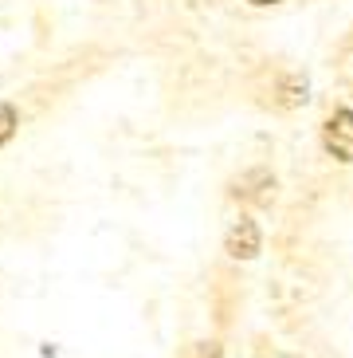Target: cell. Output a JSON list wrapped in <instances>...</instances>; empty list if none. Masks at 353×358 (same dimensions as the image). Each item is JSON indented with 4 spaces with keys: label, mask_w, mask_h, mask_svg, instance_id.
Listing matches in <instances>:
<instances>
[{
    "label": "cell",
    "mask_w": 353,
    "mask_h": 358,
    "mask_svg": "<svg viewBox=\"0 0 353 358\" xmlns=\"http://www.w3.org/2000/svg\"><path fill=\"white\" fill-rule=\"evenodd\" d=\"M283 106H299V103H306V83L302 79H287L283 83V99H279Z\"/></svg>",
    "instance_id": "cell-5"
},
{
    "label": "cell",
    "mask_w": 353,
    "mask_h": 358,
    "mask_svg": "<svg viewBox=\"0 0 353 358\" xmlns=\"http://www.w3.org/2000/svg\"><path fill=\"white\" fill-rule=\"evenodd\" d=\"M322 146L330 158L353 162V110H333L322 127Z\"/></svg>",
    "instance_id": "cell-1"
},
{
    "label": "cell",
    "mask_w": 353,
    "mask_h": 358,
    "mask_svg": "<svg viewBox=\"0 0 353 358\" xmlns=\"http://www.w3.org/2000/svg\"><path fill=\"white\" fill-rule=\"evenodd\" d=\"M16 122H20V118H16V106H12V103H0V146H4L12 134H16Z\"/></svg>",
    "instance_id": "cell-4"
},
{
    "label": "cell",
    "mask_w": 353,
    "mask_h": 358,
    "mask_svg": "<svg viewBox=\"0 0 353 358\" xmlns=\"http://www.w3.org/2000/svg\"><path fill=\"white\" fill-rule=\"evenodd\" d=\"M232 197L267 205V201L275 197V178H271L267 169H248V173H239V178L232 181Z\"/></svg>",
    "instance_id": "cell-3"
},
{
    "label": "cell",
    "mask_w": 353,
    "mask_h": 358,
    "mask_svg": "<svg viewBox=\"0 0 353 358\" xmlns=\"http://www.w3.org/2000/svg\"><path fill=\"white\" fill-rule=\"evenodd\" d=\"M248 4H279V0H248Z\"/></svg>",
    "instance_id": "cell-6"
},
{
    "label": "cell",
    "mask_w": 353,
    "mask_h": 358,
    "mask_svg": "<svg viewBox=\"0 0 353 358\" xmlns=\"http://www.w3.org/2000/svg\"><path fill=\"white\" fill-rule=\"evenodd\" d=\"M260 248H263V236H260V224L251 217H239L228 229V236H224V252L232 260H251V256H260Z\"/></svg>",
    "instance_id": "cell-2"
}]
</instances>
